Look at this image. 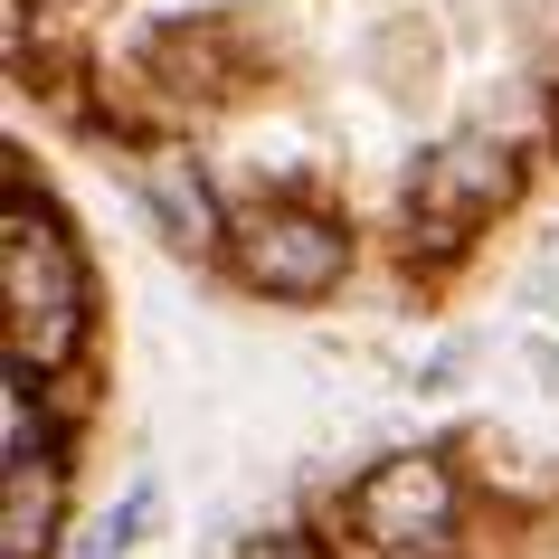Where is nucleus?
Returning a JSON list of instances; mask_svg holds the SVG:
<instances>
[{
	"instance_id": "1",
	"label": "nucleus",
	"mask_w": 559,
	"mask_h": 559,
	"mask_svg": "<svg viewBox=\"0 0 559 559\" xmlns=\"http://www.w3.org/2000/svg\"><path fill=\"white\" fill-rule=\"evenodd\" d=\"M0 304H10V370H58L86 332V275H76V247L58 237V218L29 200H10L0 218Z\"/></svg>"
},
{
	"instance_id": "2",
	"label": "nucleus",
	"mask_w": 559,
	"mask_h": 559,
	"mask_svg": "<svg viewBox=\"0 0 559 559\" xmlns=\"http://www.w3.org/2000/svg\"><path fill=\"white\" fill-rule=\"evenodd\" d=\"M352 531L389 559H437L455 540V474L437 455H389V465H370L360 493H352Z\"/></svg>"
},
{
	"instance_id": "3",
	"label": "nucleus",
	"mask_w": 559,
	"mask_h": 559,
	"mask_svg": "<svg viewBox=\"0 0 559 559\" xmlns=\"http://www.w3.org/2000/svg\"><path fill=\"white\" fill-rule=\"evenodd\" d=\"M342 265H352V237L332 218H313V209H257V218H237V275L257 295L313 304V295L342 285Z\"/></svg>"
},
{
	"instance_id": "4",
	"label": "nucleus",
	"mask_w": 559,
	"mask_h": 559,
	"mask_svg": "<svg viewBox=\"0 0 559 559\" xmlns=\"http://www.w3.org/2000/svg\"><path fill=\"white\" fill-rule=\"evenodd\" d=\"M493 200H512V152L493 143V133H455V143L417 171V228H437V237H455V228H474V218H493Z\"/></svg>"
},
{
	"instance_id": "5",
	"label": "nucleus",
	"mask_w": 559,
	"mask_h": 559,
	"mask_svg": "<svg viewBox=\"0 0 559 559\" xmlns=\"http://www.w3.org/2000/svg\"><path fill=\"white\" fill-rule=\"evenodd\" d=\"M143 200L171 228V247H209L218 237V209H209V180L190 171V152H143Z\"/></svg>"
},
{
	"instance_id": "6",
	"label": "nucleus",
	"mask_w": 559,
	"mask_h": 559,
	"mask_svg": "<svg viewBox=\"0 0 559 559\" xmlns=\"http://www.w3.org/2000/svg\"><path fill=\"white\" fill-rule=\"evenodd\" d=\"M58 522V474L48 465H10V512H0V559H38Z\"/></svg>"
}]
</instances>
